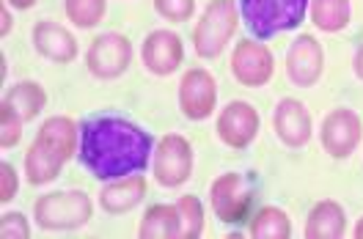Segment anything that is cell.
I'll return each mask as SVG.
<instances>
[{"mask_svg":"<svg viewBox=\"0 0 363 239\" xmlns=\"http://www.w3.org/2000/svg\"><path fill=\"white\" fill-rule=\"evenodd\" d=\"M272 72H275V58L264 44L253 42V39L237 42L231 52V74L237 77V83L248 88H262L272 80Z\"/></svg>","mask_w":363,"mask_h":239,"instance_id":"9","label":"cell"},{"mask_svg":"<svg viewBox=\"0 0 363 239\" xmlns=\"http://www.w3.org/2000/svg\"><path fill=\"white\" fill-rule=\"evenodd\" d=\"M272 127H275V135L281 138V143L289 146V149H303L311 140V132H314L311 113L306 110L303 102H297L292 96H286L275 105Z\"/></svg>","mask_w":363,"mask_h":239,"instance_id":"13","label":"cell"},{"mask_svg":"<svg viewBox=\"0 0 363 239\" xmlns=\"http://www.w3.org/2000/svg\"><path fill=\"white\" fill-rule=\"evenodd\" d=\"M67 160L69 157L55 143H50L47 138L39 135L33 140V146L28 149V154H25V174L30 179V184H47V182H52L55 176L61 174Z\"/></svg>","mask_w":363,"mask_h":239,"instance_id":"16","label":"cell"},{"mask_svg":"<svg viewBox=\"0 0 363 239\" xmlns=\"http://www.w3.org/2000/svg\"><path fill=\"white\" fill-rule=\"evenodd\" d=\"M146 196V179L143 176H124V179H116L113 184H108L102 193H99V206L111 215H121V212H130L135 209L138 204Z\"/></svg>","mask_w":363,"mask_h":239,"instance_id":"17","label":"cell"},{"mask_svg":"<svg viewBox=\"0 0 363 239\" xmlns=\"http://www.w3.org/2000/svg\"><path fill=\"white\" fill-rule=\"evenodd\" d=\"M64 6H67V17L77 28H94L105 17V9H108L105 0H67Z\"/></svg>","mask_w":363,"mask_h":239,"instance_id":"24","label":"cell"},{"mask_svg":"<svg viewBox=\"0 0 363 239\" xmlns=\"http://www.w3.org/2000/svg\"><path fill=\"white\" fill-rule=\"evenodd\" d=\"M352 66H355V74H358V80H363V44L355 50V61H352Z\"/></svg>","mask_w":363,"mask_h":239,"instance_id":"29","label":"cell"},{"mask_svg":"<svg viewBox=\"0 0 363 239\" xmlns=\"http://www.w3.org/2000/svg\"><path fill=\"white\" fill-rule=\"evenodd\" d=\"M9 30H11V17H9V9L3 6V28H0V33L9 36Z\"/></svg>","mask_w":363,"mask_h":239,"instance_id":"30","label":"cell"},{"mask_svg":"<svg viewBox=\"0 0 363 239\" xmlns=\"http://www.w3.org/2000/svg\"><path fill=\"white\" fill-rule=\"evenodd\" d=\"M20 138H23V118L11 105L3 102V108H0V146L11 149L20 143Z\"/></svg>","mask_w":363,"mask_h":239,"instance_id":"25","label":"cell"},{"mask_svg":"<svg viewBox=\"0 0 363 239\" xmlns=\"http://www.w3.org/2000/svg\"><path fill=\"white\" fill-rule=\"evenodd\" d=\"M218 105V83L206 69H187L179 83V110L190 121H204Z\"/></svg>","mask_w":363,"mask_h":239,"instance_id":"10","label":"cell"},{"mask_svg":"<svg viewBox=\"0 0 363 239\" xmlns=\"http://www.w3.org/2000/svg\"><path fill=\"white\" fill-rule=\"evenodd\" d=\"M140 58H143V66L157 77L174 74L182 66V58H184L182 39L174 30H152L143 42Z\"/></svg>","mask_w":363,"mask_h":239,"instance_id":"14","label":"cell"},{"mask_svg":"<svg viewBox=\"0 0 363 239\" xmlns=\"http://www.w3.org/2000/svg\"><path fill=\"white\" fill-rule=\"evenodd\" d=\"M259 124H262V118H259V113L253 105L248 102H242V99H237V102H228L226 108L220 110V116H218V138L231 146V149H248L250 143H253V138L259 135Z\"/></svg>","mask_w":363,"mask_h":239,"instance_id":"11","label":"cell"},{"mask_svg":"<svg viewBox=\"0 0 363 239\" xmlns=\"http://www.w3.org/2000/svg\"><path fill=\"white\" fill-rule=\"evenodd\" d=\"M240 9L234 0H212L193 30V44L199 58H218L226 50L228 39L237 33Z\"/></svg>","mask_w":363,"mask_h":239,"instance_id":"4","label":"cell"},{"mask_svg":"<svg viewBox=\"0 0 363 239\" xmlns=\"http://www.w3.org/2000/svg\"><path fill=\"white\" fill-rule=\"evenodd\" d=\"M138 234L143 239H174L182 237V218L179 206H168V204H157L149 206L146 215L140 220Z\"/></svg>","mask_w":363,"mask_h":239,"instance_id":"19","label":"cell"},{"mask_svg":"<svg viewBox=\"0 0 363 239\" xmlns=\"http://www.w3.org/2000/svg\"><path fill=\"white\" fill-rule=\"evenodd\" d=\"M325 52L311 33H300L286 52V74L297 88H311L322 77Z\"/></svg>","mask_w":363,"mask_h":239,"instance_id":"12","label":"cell"},{"mask_svg":"<svg viewBox=\"0 0 363 239\" xmlns=\"http://www.w3.org/2000/svg\"><path fill=\"white\" fill-rule=\"evenodd\" d=\"M14 196H17V171L9 162H3L0 165V201L6 204Z\"/></svg>","mask_w":363,"mask_h":239,"instance_id":"28","label":"cell"},{"mask_svg":"<svg viewBox=\"0 0 363 239\" xmlns=\"http://www.w3.org/2000/svg\"><path fill=\"white\" fill-rule=\"evenodd\" d=\"M179 218H182V239H196L204 231V206L196 196L179 198Z\"/></svg>","mask_w":363,"mask_h":239,"instance_id":"23","label":"cell"},{"mask_svg":"<svg viewBox=\"0 0 363 239\" xmlns=\"http://www.w3.org/2000/svg\"><path fill=\"white\" fill-rule=\"evenodd\" d=\"M155 11L168 22H187L196 11V0H155Z\"/></svg>","mask_w":363,"mask_h":239,"instance_id":"26","label":"cell"},{"mask_svg":"<svg viewBox=\"0 0 363 239\" xmlns=\"http://www.w3.org/2000/svg\"><path fill=\"white\" fill-rule=\"evenodd\" d=\"M0 234L6 239H28L30 237V226H28L23 212H11V215L0 218Z\"/></svg>","mask_w":363,"mask_h":239,"instance_id":"27","label":"cell"},{"mask_svg":"<svg viewBox=\"0 0 363 239\" xmlns=\"http://www.w3.org/2000/svg\"><path fill=\"white\" fill-rule=\"evenodd\" d=\"M319 138H322L325 152L330 154L333 160H347L350 154L358 149V143H361V138H363L358 113L350 108L330 110V113L325 116V121H322Z\"/></svg>","mask_w":363,"mask_h":239,"instance_id":"7","label":"cell"},{"mask_svg":"<svg viewBox=\"0 0 363 239\" xmlns=\"http://www.w3.org/2000/svg\"><path fill=\"white\" fill-rule=\"evenodd\" d=\"M152 146V132L124 116L94 113L80 121V162L102 182L143 174Z\"/></svg>","mask_w":363,"mask_h":239,"instance_id":"1","label":"cell"},{"mask_svg":"<svg viewBox=\"0 0 363 239\" xmlns=\"http://www.w3.org/2000/svg\"><path fill=\"white\" fill-rule=\"evenodd\" d=\"M14 9H30V6H36L39 0H9Z\"/></svg>","mask_w":363,"mask_h":239,"instance_id":"31","label":"cell"},{"mask_svg":"<svg viewBox=\"0 0 363 239\" xmlns=\"http://www.w3.org/2000/svg\"><path fill=\"white\" fill-rule=\"evenodd\" d=\"M250 234L256 239H289L292 237L289 215L278 206H264L250 218Z\"/></svg>","mask_w":363,"mask_h":239,"instance_id":"22","label":"cell"},{"mask_svg":"<svg viewBox=\"0 0 363 239\" xmlns=\"http://www.w3.org/2000/svg\"><path fill=\"white\" fill-rule=\"evenodd\" d=\"M209 201L218 220L228 226H240L248 220L250 204H253V187L242 174L218 176L209 187Z\"/></svg>","mask_w":363,"mask_h":239,"instance_id":"5","label":"cell"},{"mask_svg":"<svg viewBox=\"0 0 363 239\" xmlns=\"http://www.w3.org/2000/svg\"><path fill=\"white\" fill-rule=\"evenodd\" d=\"M89 72L99 80H116L133 64V44L121 33H102L91 42L86 52Z\"/></svg>","mask_w":363,"mask_h":239,"instance_id":"6","label":"cell"},{"mask_svg":"<svg viewBox=\"0 0 363 239\" xmlns=\"http://www.w3.org/2000/svg\"><path fill=\"white\" fill-rule=\"evenodd\" d=\"M33 47L39 55H45L47 61H55V64H69L77 58V42L74 36L69 33L64 25L52 20H39L33 25Z\"/></svg>","mask_w":363,"mask_h":239,"instance_id":"15","label":"cell"},{"mask_svg":"<svg viewBox=\"0 0 363 239\" xmlns=\"http://www.w3.org/2000/svg\"><path fill=\"white\" fill-rule=\"evenodd\" d=\"M350 0H311V22L325 33H336L350 25Z\"/></svg>","mask_w":363,"mask_h":239,"instance_id":"21","label":"cell"},{"mask_svg":"<svg viewBox=\"0 0 363 239\" xmlns=\"http://www.w3.org/2000/svg\"><path fill=\"white\" fill-rule=\"evenodd\" d=\"M352 234H355V239H363V218L358 220V226H355V231H352Z\"/></svg>","mask_w":363,"mask_h":239,"instance_id":"32","label":"cell"},{"mask_svg":"<svg viewBox=\"0 0 363 239\" xmlns=\"http://www.w3.org/2000/svg\"><path fill=\"white\" fill-rule=\"evenodd\" d=\"M308 0H240V14L256 39L295 30L306 20Z\"/></svg>","mask_w":363,"mask_h":239,"instance_id":"2","label":"cell"},{"mask_svg":"<svg viewBox=\"0 0 363 239\" xmlns=\"http://www.w3.org/2000/svg\"><path fill=\"white\" fill-rule=\"evenodd\" d=\"M91 198L83 190H61V193H47L36 201L33 218L36 226L45 231H69L80 228L91 220Z\"/></svg>","mask_w":363,"mask_h":239,"instance_id":"3","label":"cell"},{"mask_svg":"<svg viewBox=\"0 0 363 239\" xmlns=\"http://www.w3.org/2000/svg\"><path fill=\"white\" fill-rule=\"evenodd\" d=\"M3 102L17 110L23 121H33V116H39V113L45 110L47 94L39 83H33V80H23V83H17V86L9 88V94H6V99H3Z\"/></svg>","mask_w":363,"mask_h":239,"instance_id":"20","label":"cell"},{"mask_svg":"<svg viewBox=\"0 0 363 239\" xmlns=\"http://www.w3.org/2000/svg\"><path fill=\"white\" fill-rule=\"evenodd\" d=\"M344 228H347V215L336 201H319L306 220L308 239H339L344 237Z\"/></svg>","mask_w":363,"mask_h":239,"instance_id":"18","label":"cell"},{"mask_svg":"<svg viewBox=\"0 0 363 239\" xmlns=\"http://www.w3.org/2000/svg\"><path fill=\"white\" fill-rule=\"evenodd\" d=\"M193 174V146L182 135H165L155 152V176L162 187H182Z\"/></svg>","mask_w":363,"mask_h":239,"instance_id":"8","label":"cell"}]
</instances>
